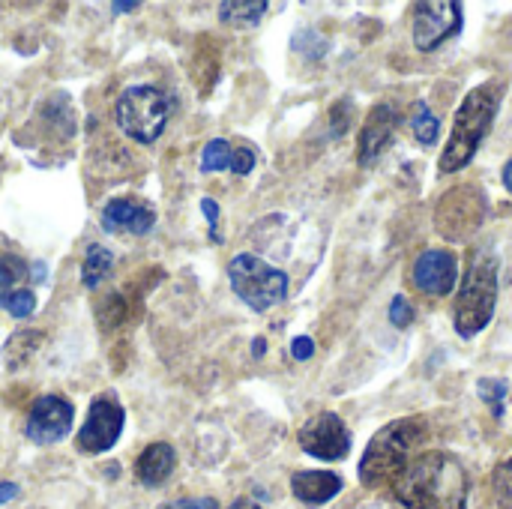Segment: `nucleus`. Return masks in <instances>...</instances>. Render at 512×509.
<instances>
[{
    "label": "nucleus",
    "instance_id": "nucleus-1",
    "mask_svg": "<svg viewBox=\"0 0 512 509\" xmlns=\"http://www.w3.org/2000/svg\"><path fill=\"white\" fill-rule=\"evenodd\" d=\"M405 509H468V474L450 453H420L393 480Z\"/></svg>",
    "mask_w": 512,
    "mask_h": 509
},
{
    "label": "nucleus",
    "instance_id": "nucleus-2",
    "mask_svg": "<svg viewBox=\"0 0 512 509\" xmlns=\"http://www.w3.org/2000/svg\"><path fill=\"white\" fill-rule=\"evenodd\" d=\"M501 99H504L501 81H486L465 96V102L456 111L453 135H450V141L441 153V162H438L441 174H456L477 156L483 138L489 135L492 123L498 117Z\"/></svg>",
    "mask_w": 512,
    "mask_h": 509
},
{
    "label": "nucleus",
    "instance_id": "nucleus-3",
    "mask_svg": "<svg viewBox=\"0 0 512 509\" xmlns=\"http://www.w3.org/2000/svg\"><path fill=\"white\" fill-rule=\"evenodd\" d=\"M429 429L420 417H405L390 426H384L366 447L360 462V483L381 489L393 486V480L408 468V462L417 456V447L426 444Z\"/></svg>",
    "mask_w": 512,
    "mask_h": 509
},
{
    "label": "nucleus",
    "instance_id": "nucleus-4",
    "mask_svg": "<svg viewBox=\"0 0 512 509\" xmlns=\"http://www.w3.org/2000/svg\"><path fill=\"white\" fill-rule=\"evenodd\" d=\"M495 306H498V258L483 255L468 267L465 282L459 288L453 306L456 333L462 339H474L477 333H483L495 318Z\"/></svg>",
    "mask_w": 512,
    "mask_h": 509
},
{
    "label": "nucleus",
    "instance_id": "nucleus-5",
    "mask_svg": "<svg viewBox=\"0 0 512 509\" xmlns=\"http://www.w3.org/2000/svg\"><path fill=\"white\" fill-rule=\"evenodd\" d=\"M174 99L156 84H132L114 102V123L138 144H153L171 117Z\"/></svg>",
    "mask_w": 512,
    "mask_h": 509
},
{
    "label": "nucleus",
    "instance_id": "nucleus-6",
    "mask_svg": "<svg viewBox=\"0 0 512 509\" xmlns=\"http://www.w3.org/2000/svg\"><path fill=\"white\" fill-rule=\"evenodd\" d=\"M228 282L231 291L252 312H267L288 297V276L279 267L249 252H240L228 261Z\"/></svg>",
    "mask_w": 512,
    "mask_h": 509
},
{
    "label": "nucleus",
    "instance_id": "nucleus-7",
    "mask_svg": "<svg viewBox=\"0 0 512 509\" xmlns=\"http://www.w3.org/2000/svg\"><path fill=\"white\" fill-rule=\"evenodd\" d=\"M465 27L462 6L456 0H426L414 6V45L417 51H435Z\"/></svg>",
    "mask_w": 512,
    "mask_h": 509
},
{
    "label": "nucleus",
    "instance_id": "nucleus-8",
    "mask_svg": "<svg viewBox=\"0 0 512 509\" xmlns=\"http://www.w3.org/2000/svg\"><path fill=\"white\" fill-rule=\"evenodd\" d=\"M297 441L303 453L321 462H342L351 453V432L345 429L342 417L333 411H324L306 420L297 432Z\"/></svg>",
    "mask_w": 512,
    "mask_h": 509
},
{
    "label": "nucleus",
    "instance_id": "nucleus-9",
    "mask_svg": "<svg viewBox=\"0 0 512 509\" xmlns=\"http://www.w3.org/2000/svg\"><path fill=\"white\" fill-rule=\"evenodd\" d=\"M123 423H126V411L117 399L111 396H99L93 399L90 411H87V420L78 432V450L81 453H90V456H99L105 450H111L120 435H123Z\"/></svg>",
    "mask_w": 512,
    "mask_h": 509
},
{
    "label": "nucleus",
    "instance_id": "nucleus-10",
    "mask_svg": "<svg viewBox=\"0 0 512 509\" xmlns=\"http://www.w3.org/2000/svg\"><path fill=\"white\" fill-rule=\"evenodd\" d=\"M72 420H75L72 402L57 396V393H48V396H39L33 402L27 423H24V435L39 447H54L63 438H69Z\"/></svg>",
    "mask_w": 512,
    "mask_h": 509
},
{
    "label": "nucleus",
    "instance_id": "nucleus-11",
    "mask_svg": "<svg viewBox=\"0 0 512 509\" xmlns=\"http://www.w3.org/2000/svg\"><path fill=\"white\" fill-rule=\"evenodd\" d=\"M486 216V198L480 189L465 186V189H453L441 204H438V234L450 237V240H465L468 234H474L483 225Z\"/></svg>",
    "mask_w": 512,
    "mask_h": 509
},
{
    "label": "nucleus",
    "instance_id": "nucleus-12",
    "mask_svg": "<svg viewBox=\"0 0 512 509\" xmlns=\"http://www.w3.org/2000/svg\"><path fill=\"white\" fill-rule=\"evenodd\" d=\"M414 288L426 297H447L459 282V261L447 249H429L414 264Z\"/></svg>",
    "mask_w": 512,
    "mask_h": 509
},
{
    "label": "nucleus",
    "instance_id": "nucleus-13",
    "mask_svg": "<svg viewBox=\"0 0 512 509\" xmlns=\"http://www.w3.org/2000/svg\"><path fill=\"white\" fill-rule=\"evenodd\" d=\"M399 120L402 117H399L396 105H387V102H381V105H375L369 111V117L363 123V135H360V147H357L360 165H372L387 150L396 126H399Z\"/></svg>",
    "mask_w": 512,
    "mask_h": 509
},
{
    "label": "nucleus",
    "instance_id": "nucleus-14",
    "mask_svg": "<svg viewBox=\"0 0 512 509\" xmlns=\"http://www.w3.org/2000/svg\"><path fill=\"white\" fill-rule=\"evenodd\" d=\"M102 228L117 234V231H126V234H147L153 225H156V210L141 204V201H132V198H111L105 207H102Z\"/></svg>",
    "mask_w": 512,
    "mask_h": 509
},
{
    "label": "nucleus",
    "instance_id": "nucleus-15",
    "mask_svg": "<svg viewBox=\"0 0 512 509\" xmlns=\"http://www.w3.org/2000/svg\"><path fill=\"white\" fill-rule=\"evenodd\" d=\"M291 492L309 507H321L342 492V477L333 471H300L291 477Z\"/></svg>",
    "mask_w": 512,
    "mask_h": 509
},
{
    "label": "nucleus",
    "instance_id": "nucleus-16",
    "mask_svg": "<svg viewBox=\"0 0 512 509\" xmlns=\"http://www.w3.org/2000/svg\"><path fill=\"white\" fill-rule=\"evenodd\" d=\"M174 468H177V453H174V447L165 444V441L150 444V447L135 459V477H138V483L147 486V489L162 486V483L174 474Z\"/></svg>",
    "mask_w": 512,
    "mask_h": 509
},
{
    "label": "nucleus",
    "instance_id": "nucleus-17",
    "mask_svg": "<svg viewBox=\"0 0 512 509\" xmlns=\"http://www.w3.org/2000/svg\"><path fill=\"white\" fill-rule=\"evenodd\" d=\"M111 270H114L111 249L102 246V243H90L87 252H84V261H81V282H84V288H90V291L99 288L111 276Z\"/></svg>",
    "mask_w": 512,
    "mask_h": 509
},
{
    "label": "nucleus",
    "instance_id": "nucleus-18",
    "mask_svg": "<svg viewBox=\"0 0 512 509\" xmlns=\"http://www.w3.org/2000/svg\"><path fill=\"white\" fill-rule=\"evenodd\" d=\"M270 9L267 0H228V3H219V18L225 24H240V27H252L261 21V15Z\"/></svg>",
    "mask_w": 512,
    "mask_h": 509
},
{
    "label": "nucleus",
    "instance_id": "nucleus-19",
    "mask_svg": "<svg viewBox=\"0 0 512 509\" xmlns=\"http://www.w3.org/2000/svg\"><path fill=\"white\" fill-rule=\"evenodd\" d=\"M27 279L33 282V273L18 255H0V297L12 294L18 288H27L24 285Z\"/></svg>",
    "mask_w": 512,
    "mask_h": 509
},
{
    "label": "nucleus",
    "instance_id": "nucleus-20",
    "mask_svg": "<svg viewBox=\"0 0 512 509\" xmlns=\"http://www.w3.org/2000/svg\"><path fill=\"white\" fill-rule=\"evenodd\" d=\"M39 342H42V333H33V330H21V333H15V336L6 342V348H3L6 366H9V369H18L21 363H27V360H30V354L39 348Z\"/></svg>",
    "mask_w": 512,
    "mask_h": 509
},
{
    "label": "nucleus",
    "instance_id": "nucleus-21",
    "mask_svg": "<svg viewBox=\"0 0 512 509\" xmlns=\"http://www.w3.org/2000/svg\"><path fill=\"white\" fill-rule=\"evenodd\" d=\"M411 126H414V138H417L420 144H426V147H432V144L438 141V135H441V120H438V114L429 108V102H423V99L414 105Z\"/></svg>",
    "mask_w": 512,
    "mask_h": 509
},
{
    "label": "nucleus",
    "instance_id": "nucleus-22",
    "mask_svg": "<svg viewBox=\"0 0 512 509\" xmlns=\"http://www.w3.org/2000/svg\"><path fill=\"white\" fill-rule=\"evenodd\" d=\"M231 159H234V147L225 138H213L204 144L201 153V171L213 174V171H231Z\"/></svg>",
    "mask_w": 512,
    "mask_h": 509
},
{
    "label": "nucleus",
    "instance_id": "nucleus-23",
    "mask_svg": "<svg viewBox=\"0 0 512 509\" xmlns=\"http://www.w3.org/2000/svg\"><path fill=\"white\" fill-rule=\"evenodd\" d=\"M477 393H480L483 405L495 414V420H501V417H504V399H507V393H510V384L501 381V378H483V381L477 384Z\"/></svg>",
    "mask_w": 512,
    "mask_h": 509
},
{
    "label": "nucleus",
    "instance_id": "nucleus-24",
    "mask_svg": "<svg viewBox=\"0 0 512 509\" xmlns=\"http://www.w3.org/2000/svg\"><path fill=\"white\" fill-rule=\"evenodd\" d=\"M0 309H6L15 321H24L36 312V294L30 288H18V291L0 297Z\"/></svg>",
    "mask_w": 512,
    "mask_h": 509
},
{
    "label": "nucleus",
    "instance_id": "nucleus-25",
    "mask_svg": "<svg viewBox=\"0 0 512 509\" xmlns=\"http://www.w3.org/2000/svg\"><path fill=\"white\" fill-rule=\"evenodd\" d=\"M417 318V309L399 294V297H393V303H390V321H393V327H399V330H405V327H411V321Z\"/></svg>",
    "mask_w": 512,
    "mask_h": 509
},
{
    "label": "nucleus",
    "instance_id": "nucleus-26",
    "mask_svg": "<svg viewBox=\"0 0 512 509\" xmlns=\"http://www.w3.org/2000/svg\"><path fill=\"white\" fill-rule=\"evenodd\" d=\"M252 168H255V150L252 147H237L234 150V159H231V171L240 174V177H246Z\"/></svg>",
    "mask_w": 512,
    "mask_h": 509
},
{
    "label": "nucleus",
    "instance_id": "nucleus-27",
    "mask_svg": "<svg viewBox=\"0 0 512 509\" xmlns=\"http://www.w3.org/2000/svg\"><path fill=\"white\" fill-rule=\"evenodd\" d=\"M330 120H333V135H342L351 123V102H336L333 111H330Z\"/></svg>",
    "mask_w": 512,
    "mask_h": 509
},
{
    "label": "nucleus",
    "instance_id": "nucleus-28",
    "mask_svg": "<svg viewBox=\"0 0 512 509\" xmlns=\"http://www.w3.org/2000/svg\"><path fill=\"white\" fill-rule=\"evenodd\" d=\"M159 509H219L216 498H180V501H171Z\"/></svg>",
    "mask_w": 512,
    "mask_h": 509
},
{
    "label": "nucleus",
    "instance_id": "nucleus-29",
    "mask_svg": "<svg viewBox=\"0 0 512 509\" xmlns=\"http://www.w3.org/2000/svg\"><path fill=\"white\" fill-rule=\"evenodd\" d=\"M201 210H204V216H207V222H210L213 240L219 243V240H222V237L216 234V228H219V204H216L213 198H201Z\"/></svg>",
    "mask_w": 512,
    "mask_h": 509
},
{
    "label": "nucleus",
    "instance_id": "nucleus-30",
    "mask_svg": "<svg viewBox=\"0 0 512 509\" xmlns=\"http://www.w3.org/2000/svg\"><path fill=\"white\" fill-rule=\"evenodd\" d=\"M315 354V342L309 339V336H297L294 342H291V357L294 360H309Z\"/></svg>",
    "mask_w": 512,
    "mask_h": 509
},
{
    "label": "nucleus",
    "instance_id": "nucleus-31",
    "mask_svg": "<svg viewBox=\"0 0 512 509\" xmlns=\"http://www.w3.org/2000/svg\"><path fill=\"white\" fill-rule=\"evenodd\" d=\"M141 3L138 0H117V3H111V12L114 15H123V12H135Z\"/></svg>",
    "mask_w": 512,
    "mask_h": 509
},
{
    "label": "nucleus",
    "instance_id": "nucleus-32",
    "mask_svg": "<svg viewBox=\"0 0 512 509\" xmlns=\"http://www.w3.org/2000/svg\"><path fill=\"white\" fill-rule=\"evenodd\" d=\"M15 495H18V486H15V483H0V507L9 504Z\"/></svg>",
    "mask_w": 512,
    "mask_h": 509
},
{
    "label": "nucleus",
    "instance_id": "nucleus-33",
    "mask_svg": "<svg viewBox=\"0 0 512 509\" xmlns=\"http://www.w3.org/2000/svg\"><path fill=\"white\" fill-rule=\"evenodd\" d=\"M231 509H261V507H258L252 498H240V501H234V504H231Z\"/></svg>",
    "mask_w": 512,
    "mask_h": 509
},
{
    "label": "nucleus",
    "instance_id": "nucleus-34",
    "mask_svg": "<svg viewBox=\"0 0 512 509\" xmlns=\"http://www.w3.org/2000/svg\"><path fill=\"white\" fill-rule=\"evenodd\" d=\"M501 177H504V186L512 192V159L504 165V174H501Z\"/></svg>",
    "mask_w": 512,
    "mask_h": 509
},
{
    "label": "nucleus",
    "instance_id": "nucleus-35",
    "mask_svg": "<svg viewBox=\"0 0 512 509\" xmlns=\"http://www.w3.org/2000/svg\"><path fill=\"white\" fill-rule=\"evenodd\" d=\"M252 348H255V357H264V348H267V342H264V339H255V342H252Z\"/></svg>",
    "mask_w": 512,
    "mask_h": 509
}]
</instances>
